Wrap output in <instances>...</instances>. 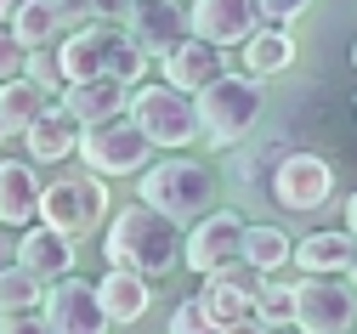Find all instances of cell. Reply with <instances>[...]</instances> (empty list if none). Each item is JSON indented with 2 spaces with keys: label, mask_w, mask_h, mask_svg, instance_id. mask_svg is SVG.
I'll use <instances>...</instances> for the list:
<instances>
[{
  "label": "cell",
  "mask_w": 357,
  "mask_h": 334,
  "mask_svg": "<svg viewBox=\"0 0 357 334\" xmlns=\"http://www.w3.org/2000/svg\"><path fill=\"white\" fill-rule=\"evenodd\" d=\"M266 29L255 0H193V40L227 52V45H250Z\"/></svg>",
  "instance_id": "8fae6325"
},
{
  "label": "cell",
  "mask_w": 357,
  "mask_h": 334,
  "mask_svg": "<svg viewBox=\"0 0 357 334\" xmlns=\"http://www.w3.org/2000/svg\"><path fill=\"white\" fill-rule=\"evenodd\" d=\"M79 119L63 108V103H52L46 114L34 119V130L23 136V148H29V159L34 165H68V159H79Z\"/></svg>",
  "instance_id": "ac0fdd59"
},
{
  "label": "cell",
  "mask_w": 357,
  "mask_h": 334,
  "mask_svg": "<svg viewBox=\"0 0 357 334\" xmlns=\"http://www.w3.org/2000/svg\"><path fill=\"white\" fill-rule=\"evenodd\" d=\"M29 74V45L12 34V29H0V85H12Z\"/></svg>",
  "instance_id": "f546056e"
},
{
  "label": "cell",
  "mask_w": 357,
  "mask_h": 334,
  "mask_svg": "<svg viewBox=\"0 0 357 334\" xmlns=\"http://www.w3.org/2000/svg\"><path fill=\"white\" fill-rule=\"evenodd\" d=\"M114 34H119V23H85V29H68V40H57V63H63V79H68V85H91V79H108Z\"/></svg>",
  "instance_id": "4fadbf2b"
},
{
  "label": "cell",
  "mask_w": 357,
  "mask_h": 334,
  "mask_svg": "<svg viewBox=\"0 0 357 334\" xmlns=\"http://www.w3.org/2000/svg\"><path fill=\"white\" fill-rule=\"evenodd\" d=\"M346 232H351V238H357V193H351V199H346Z\"/></svg>",
  "instance_id": "74e56055"
},
{
  "label": "cell",
  "mask_w": 357,
  "mask_h": 334,
  "mask_svg": "<svg viewBox=\"0 0 357 334\" xmlns=\"http://www.w3.org/2000/svg\"><path fill=\"white\" fill-rule=\"evenodd\" d=\"M0 334H52L46 312H29V317H0Z\"/></svg>",
  "instance_id": "836d02e7"
},
{
  "label": "cell",
  "mask_w": 357,
  "mask_h": 334,
  "mask_svg": "<svg viewBox=\"0 0 357 334\" xmlns=\"http://www.w3.org/2000/svg\"><path fill=\"white\" fill-rule=\"evenodd\" d=\"M182 244H188V232L176 221H165L148 204H125V210H114V221L102 232V261L153 283V278H165L182 261Z\"/></svg>",
  "instance_id": "6da1fadb"
},
{
  "label": "cell",
  "mask_w": 357,
  "mask_h": 334,
  "mask_svg": "<svg viewBox=\"0 0 357 334\" xmlns=\"http://www.w3.org/2000/svg\"><path fill=\"white\" fill-rule=\"evenodd\" d=\"M63 23H68V12L57 6V0H17V12H12L6 29L29 45V52H46V45H57Z\"/></svg>",
  "instance_id": "603a6c76"
},
{
  "label": "cell",
  "mask_w": 357,
  "mask_h": 334,
  "mask_svg": "<svg viewBox=\"0 0 357 334\" xmlns=\"http://www.w3.org/2000/svg\"><path fill=\"white\" fill-rule=\"evenodd\" d=\"M346 278H351V289H357V261H351V272H346Z\"/></svg>",
  "instance_id": "ab89813d"
},
{
  "label": "cell",
  "mask_w": 357,
  "mask_h": 334,
  "mask_svg": "<svg viewBox=\"0 0 357 334\" xmlns=\"http://www.w3.org/2000/svg\"><path fill=\"white\" fill-rule=\"evenodd\" d=\"M34 91H46L52 103L68 97V79H63V63H57V45H46V52H29V74H23Z\"/></svg>",
  "instance_id": "f1b7e54d"
},
{
  "label": "cell",
  "mask_w": 357,
  "mask_h": 334,
  "mask_svg": "<svg viewBox=\"0 0 357 334\" xmlns=\"http://www.w3.org/2000/svg\"><path fill=\"white\" fill-rule=\"evenodd\" d=\"M261 272L244 261V266H233V272H221V278H210L204 289H199V306L210 312V323H221V328H233V323H250L255 317V295H261Z\"/></svg>",
  "instance_id": "9a60e30c"
},
{
  "label": "cell",
  "mask_w": 357,
  "mask_h": 334,
  "mask_svg": "<svg viewBox=\"0 0 357 334\" xmlns=\"http://www.w3.org/2000/svg\"><path fill=\"white\" fill-rule=\"evenodd\" d=\"M244 261L266 278V272H278L295 261V244H289V232L273 227V221H250V244H244Z\"/></svg>",
  "instance_id": "484cf974"
},
{
  "label": "cell",
  "mask_w": 357,
  "mask_h": 334,
  "mask_svg": "<svg viewBox=\"0 0 357 334\" xmlns=\"http://www.w3.org/2000/svg\"><path fill=\"white\" fill-rule=\"evenodd\" d=\"M79 165L114 181V176H142L153 165V142L137 130V119H114V125H97V130H85L79 136Z\"/></svg>",
  "instance_id": "52a82bcc"
},
{
  "label": "cell",
  "mask_w": 357,
  "mask_h": 334,
  "mask_svg": "<svg viewBox=\"0 0 357 334\" xmlns=\"http://www.w3.org/2000/svg\"><path fill=\"white\" fill-rule=\"evenodd\" d=\"M255 317H261L266 328H295V283L266 278L261 295H255Z\"/></svg>",
  "instance_id": "83f0119b"
},
{
  "label": "cell",
  "mask_w": 357,
  "mask_h": 334,
  "mask_svg": "<svg viewBox=\"0 0 357 334\" xmlns=\"http://www.w3.org/2000/svg\"><path fill=\"white\" fill-rule=\"evenodd\" d=\"M244 244H250V221L238 210H210L193 232H188V244H182V266L199 272L204 283L221 278V272H233L244 266Z\"/></svg>",
  "instance_id": "8992f818"
},
{
  "label": "cell",
  "mask_w": 357,
  "mask_h": 334,
  "mask_svg": "<svg viewBox=\"0 0 357 334\" xmlns=\"http://www.w3.org/2000/svg\"><path fill=\"white\" fill-rule=\"evenodd\" d=\"M97 295H102L108 323H114V328H125V323H142V317H148V306H153V283H148V278H137V272L108 266V278H97Z\"/></svg>",
  "instance_id": "44dd1931"
},
{
  "label": "cell",
  "mask_w": 357,
  "mask_h": 334,
  "mask_svg": "<svg viewBox=\"0 0 357 334\" xmlns=\"http://www.w3.org/2000/svg\"><path fill=\"white\" fill-rule=\"evenodd\" d=\"M255 6H261L266 29H289L295 17H306V12H312V0H255Z\"/></svg>",
  "instance_id": "1f68e13d"
},
{
  "label": "cell",
  "mask_w": 357,
  "mask_h": 334,
  "mask_svg": "<svg viewBox=\"0 0 357 334\" xmlns=\"http://www.w3.org/2000/svg\"><path fill=\"white\" fill-rule=\"evenodd\" d=\"M130 119H137V130L153 148H170V153L199 142V103L170 91L165 79H148V85L130 91Z\"/></svg>",
  "instance_id": "5b68a950"
},
{
  "label": "cell",
  "mask_w": 357,
  "mask_h": 334,
  "mask_svg": "<svg viewBox=\"0 0 357 334\" xmlns=\"http://www.w3.org/2000/svg\"><path fill=\"white\" fill-rule=\"evenodd\" d=\"M210 199H215V176L199 165V159H182V153H170V159H153L142 176H137V204L159 210L165 221H204L210 215Z\"/></svg>",
  "instance_id": "7a4b0ae2"
},
{
  "label": "cell",
  "mask_w": 357,
  "mask_h": 334,
  "mask_svg": "<svg viewBox=\"0 0 357 334\" xmlns=\"http://www.w3.org/2000/svg\"><path fill=\"white\" fill-rule=\"evenodd\" d=\"M130 40L148 52V63H170L182 45L193 40V6L188 0H137V12H130Z\"/></svg>",
  "instance_id": "30bf717a"
},
{
  "label": "cell",
  "mask_w": 357,
  "mask_h": 334,
  "mask_svg": "<svg viewBox=\"0 0 357 334\" xmlns=\"http://www.w3.org/2000/svg\"><path fill=\"white\" fill-rule=\"evenodd\" d=\"M46 323L52 334H108V312H102V295H97V283H85V278H68L57 283V289H46Z\"/></svg>",
  "instance_id": "7c38bea8"
},
{
  "label": "cell",
  "mask_w": 357,
  "mask_h": 334,
  "mask_svg": "<svg viewBox=\"0 0 357 334\" xmlns=\"http://www.w3.org/2000/svg\"><path fill=\"white\" fill-rule=\"evenodd\" d=\"M329 199H335V165L324 153L289 148V159L273 176V204L289 210V215H312V210H324Z\"/></svg>",
  "instance_id": "9c48e42d"
},
{
  "label": "cell",
  "mask_w": 357,
  "mask_h": 334,
  "mask_svg": "<svg viewBox=\"0 0 357 334\" xmlns=\"http://www.w3.org/2000/svg\"><path fill=\"white\" fill-rule=\"evenodd\" d=\"M289 159V148L284 142H250V148H238L233 153V187L244 199H273V176H278V165Z\"/></svg>",
  "instance_id": "7402d4cb"
},
{
  "label": "cell",
  "mask_w": 357,
  "mask_h": 334,
  "mask_svg": "<svg viewBox=\"0 0 357 334\" xmlns=\"http://www.w3.org/2000/svg\"><path fill=\"white\" fill-rule=\"evenodd\" d=\"M46 306V283L29 278L23 266H12L6 278H0V317H29Z\"/></svg>",
  "instance_id": "4316f807"
},
{
  "label": "cell",
  "mask_w": 357,
  "mask_h": 334,
  "mask_svg": "<svg viewBox=\"0 0 357 334\" xmlns=\"http://www.w3.org/2000/svg\"><path fill=\"white\" fill-rule=\"evenodd\" d=\"M57 6H63L68 17H91V0H57Z\"/></svg>",
  "instance_id": "8d00e7d4"
},
{
  "label": "cell",
  "mask_w": 357,
  "mask_h": 334,
  "mask_svg": "<svg viewBox=\"0 0 357 334\" xmlns=\"http://www.w3.org/2000/svg\"><path fill=\"white\" fill-rule=\"evenodd\" d=\"M170 334H221V323H210V312L193 295V301H182V306L170 312Z\"/></svg>",
  "instance_id": "4dcf8cb0"
},
{
  "label": "cell",
  "mask_w": 357,
  "mask_h": 334,
  "mask_svg": "<svg viewBox=\"0 0 357 334\" xmlns=\"http://www.w3.org/2000/svg\"><path fill=\"white\" fill-rule=\"evenodd\" d=\"M273 334H301V328H273Z\"/></svg>",
  "instance_id": "b9f144b4"
},
{
  "label": "cell",
  "mask_w": 357,
  "mask_h": 334,
  "mask_svg": "<svg viewBox=\"0 0 357 334\" xmlns=\"http://www.w3.org/2000/svg\"><path fill=\"white\" fill-rule=\"evenodd\" d=\"M188 6H193V0H188Z\"/></svg>",
  "instance_id": "ee69618b"
},
{
  "label": "cell",
  "mask_w": 357,
  "mask_h": 334,
  "mask_svg": "<svg viewBox=\"0 0 357 334\" xmlns=\"http://www.w3.org/2000/svg\"><path fill=\"white\" fill-rule=\"evenodd\" d=\"M165 68V85L170 91H182V97H204V91L215 85V79H227V57L215 52V45H204V40H188L182 52H176L170 63H159Z\"/></svg>",
  "instance_id": "e0dca14e"
},
{
  "label": "cell",
  "mask_w": 357,
  "mask_h": 334,
  "mask_svg": "<svg viewBox=\"0 0 357 334\" xmlns=\"http://www.w3.org/2000/svg\"><path fill=\"white\" fill-rule=\"evenodd\" d=\"M295 328L301 334H351L357 328L351 278H301L295 283Z\"/></svg>",
  "instance_id": "ba28073f"
},
{
  "label": "cell",
  "mask_w": 357,
  "mask_h": 334,
  "mask_svg": "<svg viewBox=\"0 0 357 334\" xmlns=\"http://www.w3.org/2000/svg\"><path fill=\"white\" fill-rule=\"evenodd\" d=\"M351 63H357V45H351Z\"/></svg>",
  "instance_id": "7bdbcfd3"
},
{
  "label": "cell",
  "mask_w": 357,
  "mask_h": 334,
  "mask_svg": "<svg viewBox=\"0 0 357 334\" xmlns=\"http://www.w3.org/2000/svg\"><path fill=\"white\" fill-rule=\"evenodd\" d=\"M261 114H266L261 79L227 74V79H215L204 97H199V142L215 148V153H238L244 142H250V130H255Z\"/></svg>",
  "instance_id": "3957f363"
},
{
  "label": "cell",
  "mask_w": 357,
  "mask_h": 334,
  "mask_svg": "<svg viewBox=\"0 0 357 334\" xmlns=\"http://www.w3.org/2000/svg\"><path fill=\"white\" fill-rule=\"evenodd\" d=\"M63 108L79 119V130H97V125H114L130 114V91L119 79H91V85H68Z\"/></svg>",
  "instance_id": "ffe728a7"
},
{
  "label": "cell",
  "mask_w": 357,
  "mask_h": 334,
  "mask_svg": "<svg viewBox=\"0 0 357 334\" xmlns=\"http://www.w3.org/2000/svg\"><path fill=\"white\" fill-rule=\"evenodd\" d=\"M284 68H295V34H289V29H261V34L244 45V74H250V79H273V74H284Z\"/></svg>",
  "instance_id": "cb8c5ba5"
},
{
  "label": "cell",
  "mask_w": 357,
  "mask_h": 334,
  "mask_svg": "<svg viewBox=\"0 0 357 334\" xmlns=\"http://www.w3.org/2000/svg\"><path fill=\"white\" fill-rule=\"evenodd\" d=\"M221 334H273L261 317H250V323H233V328H221Z\"/></svg>",
  "instance_id": "d590c367"
},
{
  "label": "cell",
  "mask_w": 357,
  "mask_h": 334,
  "mask_svg": "<svg viewBox=\"0 0 357 334\" xmlns=\"http://www.w3.org/2000/svg\"><path fill=\"white\" fill-rule=\"evenodd\" d=\"M40 204H46V181L29 159H0V227L29 232L40 227Z\"/></svg>",
  "instance_id": "5bb4252c"
},
{
  "label": "cell",
  "mask_w": 357,
  "mask_h": 334,
  "mask_svg": "<svg viewBox=\"0 0 357 334\" xmlns=\"http://www.w3.org/2000/svg\"><path fill=\"white\" fill-rule=\"evenodd\" d=\"M130 12H137V0H91V23H130Z\"/></svg>",
  "instance_id": "d6a6232c"
},
{
  "label": "cell",
  "mask_w": 357,
  "mask_h": 334,
  "mask_svg": "<svg viewBox=\"0 0 357 334\" xmlns=\"http://www.w3.org/2000/svg\"><path fill=\"white\" fill-rule=\"evenodd\" d=\"M74 255H79V244L63 238V232H52V227L17 232V266H23L29 278H40L46 289H57V283L74 278Z\"/></svg>",
  "instance_id": "2e32d148"
},
{
  "label": "cell",
  "mask_w": 357,
  "mask_h": 334,
  "mask_svg": "<svg viewBox=\"0 0 357 334\" xmlns=\"http://www.w3.org/2000/svg\"><path fill=\"white\" fill-rule=\"evenodd\" d=\"M12 12H17V0H0V29L12 23Z\"/></svg>",
  "instance_id": "f35d334b"
},
{
  "label": "cell",
  "mask_w": 357,
  "mask_h": 334,
  "mask_svg": "<svg viewBox=\"0 0 357 334\" xmlns=\"http://www.w3.org/2000/svg\"><path fill=\"white\" fill-rule=\"evenodd\" d=\"M6 142H12V136H6V125H0V148H6Z\"/></svg>",
  "instance_id": "60d3db41"
},
{
  "label": "cell",
  "mask_w": 357,
  "mask_h": 334,
  "mask_svg": "<svg viewBox=\"0 0 357 334\" xmlns=\"http://www.w3.org/2000/svg\"><path fill=\"white\" fill-rule=\"evenodd\" d=\"M52 108L46 91H34L29 79H12V85H0V125H6V136H29L34 119Z\"/></svg>",
  "instance_id": "d4e9b609"
},
{
  "label": "cell",
  "mask_w": 357,
  "mask_h": 334,
  "mask_svg": "<svg viewBox=\"0 0 357 334\" xmlns=\"http://www.w3.org/2000/svg\"><path fill=\"white\" fill-rule=\"evenodd\" d=\"M351 261H357V238L346 227H318L295 244V266L306 278H346Z\"/></svg>",
  "instance_id": "d6986e66"
},
{
  "label": "cell",
  "mask_w": 357,
  "mask_h": 334,
  "mask_svg": "<svg viewBox=\"0 0 357 334\" xmlns=\"http://www.w3.org/2000/svg\"><path fill=\"white\" fill-rule=\"evenodd\" d=\"M40 227H52L63 238H79L85 232H108V181L91 176V170H63L57 181H46V204H40Z\"/></svg>",
  "instance_id": "277c9868"
},
{
  "label": "cell",
  "mask_w": 357,
  "mask_h": 334,
  "mask_svg": "<svg viewBox=\"0 0 357 334\" xmlns=\"http://www.w3.org/2000/svg\"><path fill=\"white\" fill-rule=\"evenodd\" d=\"M17 266V232H6V227H0V278H6Z\"/></svg>",
  "instance_id": "e575fe53"
}]
</instances>
